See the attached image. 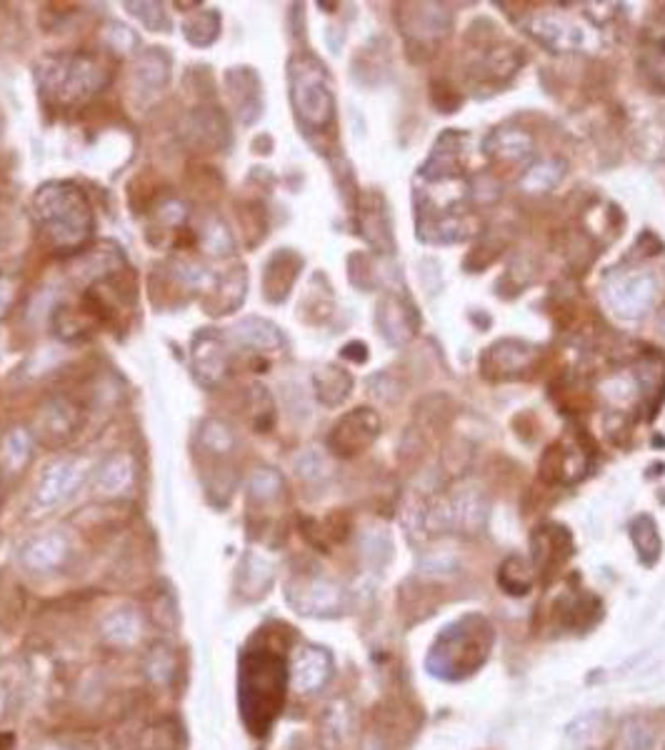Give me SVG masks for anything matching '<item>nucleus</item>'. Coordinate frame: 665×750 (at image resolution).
<instances>
[{
  "instance_id": "obj_19",
  "label": "nucleus",
  "mask_w": 665,
  "mask_h": 750,
  "mask_svg": "<svg viewBox=\"0 0 665 750\" xmlns=\"http://www.w3.org/2000/svg\"><path fill=\"white\" fill-rule=\"evenodd\" d=\"M173 70V60L165 48H148L138 53L133 63V88L141 96H155L168 86Z\"/></svg>"
},
{
  "instance_id": "obj_28",
  "label": "nucleus",
  "mask_w": 665,
  "mask_h": 750,
  "mask_svg": "<svg viewBox=\"0 0 665 750\" xmlns=\"http://www.w3.org/2000/svg\"><path fill=\"white\" fill-rule=\"evenodd\" d=\"M525 353H528V348H525L523 343H513V340L505 343V340H503V343L493 346L488 350V356H483V376L493 378L495 370H503V373H513V370L521 368Z\"/></svg>"
},
{
  "instance_id": "obj_38",
  "label": "nucleus",
  "mask_w": 665,
  "mask_h": 750,
  "mask_svg": "<svg viewBox=\"0 0 665 750\" xmlns=\"http://www.w3.org/2000/svg\"><path fill=\"white\" fill-rule=\"evenodd\" d=\"M295 470L303 478H318L323 473V458L315 456V453H303L301 458L295 460Z\"/></svg>"
},
{
  "instance_id": "obj_16",
  "label": "nucleus",
  "mask_w": 665,
  "mask_h": 750,
  "mask_svg": "<svg viewBox=\"0 0 665 750\" xmlns=\"http://www.w3.org/2000/svg\"><path fill=\"white\" fill-rule=\"evenodd\" d=\"M248 293V273L243 266L228 268L225 273H218L213 288L201 298L205 313L211 316H228L241 308Z\"/></svg>"
},
{
  "instance_id": "obj_43",
  "label": "nucleus",
  "mask_w": 665,
  "mask_h": 750,
  "mask_svg": "<svg viewBox=\"0 0 665 750\" xmlns=\"http://www.w3.org/2000/svg\"><path fill=\"white\" fill-rule=\"evenodd\" d=\"M0 486H3V476H0Z\"/></svg>"
},
{
  "instance_id": "obj_34",
  "label": "nucleus",
  "mask_w": 665,
  "mask_h": 750,
  "mask_svg": "<svg viewBox=\"0 0 665 750\" xmlns=\"http://www.w3.org/2000/svg\"><path fill=\"white\" fill-rule=\"evenodd\" d=\"M103 43L115 56H121V58L135 56L138 58L141 38H138V33L131 26L118 23V20H108V23L103 26Z\"/></svg>"
},
{
  "instance_id": "obj_8",
  "label": "nucleus",
  "mask_w": 665,
  "mask_h": 750,
  "mask_svg": "<svg viewBox=\"0 0 665 750\" xmlns=\"http://www.w3.org/2000/svg\"><path fill=\"white\" fill-rule=\"evenodd\" d=\"M178 136H181L183 146L191 150H201V153H215V150H225L231 143V123L221 108L201 106L188 110L181 126H178Z\"/></svg>"
},
{
  "instance_id": "obj_22",
  "label": "nucleus",
  "mask_w": 665,
  "mask_h": 750,
  "mask_svg": "<svg viewBox=\"0 0 665 750\" xmlns=\"http://www.w3.org/2000/svg\"><path fill=\"white\" fill-rule=\"evenodd\" d=\"M235 446H238L235 430L221 418H205L201 428H198V448H201L205 456H213L218 460L231 458Z\"/></svg>"
},
{
  "instance_id": "obj_3",
  "label": "nucleus",
  "mask_w": 665,
  "mask_h": 750,
  "mask_svg": "<svg viewBox=\"0 0 665 750\" xmlns=\"http://www.w3.org/2000/svg\"><path fill=\"white\" fill-rule=\"evenodd\" d=\"M108 83L111 70L93 53H51L36 63V86L51 106H81Z\"/></svg>"
},
{
  "instance_id": "obj_9",
  "label": "nucleus",
  "mask_w": 665,
  "mask_h": 750,
  "mask_svg": "<svg viewBox=\"0 0 665 750\" xmlns=\"http://www.w3.org/2000/svg\"><path fill=\"white\" fill-rule=\"evenodd\" d=\"M288 603L295 608V613L325 618L339 616L343 610V590L325 578H298L288 583Z\"/></svg>"
},
{
  "instance_id": "obj_21",
  "label": "nucleus",
  "mask_w": 665,
  "mask_h": 750,
  "mask_svg": "<svg viewBox=\"0 0 665 750\" xmlns=\"http://www.w3.org/2000/svg\"><path fill=\"white\" fill-rule=\"evenodd\" d=\"M145 630V620L141 616V610L133 606H121L113 608L101 620V638L108 646L113 648H133L141 643Z\"/></svg>"
},
{
  "instance_id": "obj_18",
  "label": "nucleus",
  "mask_w": 665,
  "mask_h": 750,
  "mask_svg": "<svg viewBox=\"0 0 665 750\" xmlns=\"http://www.w3.org/2000/svg\"><path fill=\"white\" fill-rule=\"evenodd\" d=\"M135 486V460L128 453H111L93 473V488L101 498H123Z\"/></svg>"
},
{
  "instance_id": "obj_5",
  "label": "nucleus",
  "mask_w": 665,
  "mask_h": 750,
  "mask_svg": "<svg viewBox=\"0 0 665 750\" xmlns=\"http://www.w3.org/2000/svg\"><path fill=\"white\" fill-rule=\"evenodd\" d=\"M291 100L295 118L308 130H323L333 123L335 100L328 83L325 68L313 58H298L291 63Z\"/></svg>"
},
{
  "instance_id": "obj_4",
  "label": "nucleus",
  "mask_w": 665,
  "mask_h": 750,
  "mask_svg": "<svg viewBox=\"0 0 665 750\" xmlns=\"http://www.w3.org/2000/svg\"><path fill=\"white\" fill-rule=\"evenodd\" d=\"M493 626L478 613L455 620L435 640L429 653V670L443 680L473 676L491 656Z\"/></svg>"
},
{
  "instance_id": "obj_1",
  "label": "nucleus",
  "mask_w": 665,
  "mask_h": 750,
  "mask_svg": "<svg viewBox=\"0 0 665 750\" xmlns=\"http://www.w3.org/2000/svg\"><path fill=\"white\" fill-rule=\"evenodd\" d=\"M291 686L288 660L268 648H248L238 663V708L248 733L263 738L281 716Z\"/></svg>"
},
{
  "instance_id": "obj_23",
  "label": "nucleus",
  "mask_w": 665,
  "mask_h": 750,
  "mask_svg": "<svg viewBox=\"0 0 665 750\" xmlns=\"http://www.w3.org/2000/svg\"><path fill=\"white\" fill-rule=\"evenodd\" d=\"M181 30L193 48H211L221 38V13L215 8H195L191 16L183 18Z\"/></svg>"
},
{
  "instance_id": "obj_29",
  "label": "nucleus",
  "mask_w": 665,
  "mask_h": 750,
  "mask_svg": "<svg viewBox=\"0 0 665 750\" xmlns=\"http://www.w3.org/2000/svg\"><path fill=\"white\" fill-rule=\"evenodd\" d=\"M631 538L633 546L638 550V556L645 566H653L661 558V536L648 516L635 518L631 523Z\"/></svg>"
},
{
  "instance_id": "obj_11",
  "label": "nucleus",
  "mask_w": 665,
  "mask_h": 750,
  "mask_svg": "<svg viewBox=\"0 0 665 750\" xmlns=\"http://www.w3.org/2000/svg\"><path fill=\"white\" fill-rule=\"evenodd\" d=\"M78 428H81V410H78L73 400H68L63 396L51 398L41 410H38L33 438L48 448H58L68 443V440L75 436Z\"/></svg>"
},
{
  "instance_id": "obj_36",
  "label": "nucleus",
  "mask_w": 665,
  "mask_h": 750,
  "mask_svg": "<svg viewBox=\"0 0 665 750\" xmlns=\"http://www.w3.org/2000/svg\"><path fill=\"white\" fill-rule=\"evenodd\" d=\"M125 10L133 18H138V23H141L145 30H153V33H171L173 23H171V18H168V10L163 8V3H151V0L131 3V0H128Z\"/></svg>"
},
{
  "instance_id": "obj_33",
  "label": "nucleus",
  "mask_w": 665,
  "mask_h": 750,
  "mask_svg": "<svg viewBox=\"0 0 665 750\" xmlns=\"http://www.w3.org/2000/svg\"><path fill=\"white\" fill-rule=\"evenodd\" d=\"M283 476L273 468H255L251 478H248V496L258 503H273L275 498L283 493Z\"/></svg>"
},
{
  "instance_id": "obj_42",
  "label": "nucleus",
  "mask_w": 665,
  "mask_h": 750,
  "mask_svg": "<svg viewBox=\"0 0 665 750\" xmlns=\"http://www.w3.org/2000/svg\"><path fill=\"white\" fill-rule=\"evenodd\" d=\"M11 746H13V738L6 736V733H0V750H11Z\"/></svg>"
},
{
  "instance_id": "obj_7",
  "label": "nucleus",
  "mask_w": 665,
  "mask_h": 750,
  "mask_svg": "<svg viewBox=\"0 0 665 750\" xmlns=\"http://www.w3.org/2000/svg\"><path fill=\"white\" fill-rule=\"evenodd\" d=\"M233 343L228 333L213 328H203L193 336L191 366L193 376L203 388H215L231 373Z\"/></svg>"
},
{
  "instance_id": "obj_31",
  "label": "nucleus",
  "mask_w": 665,
  "mask_h": 750,
  "mask_svg": "<svg viewBox=\"0 0 665 750\" xmlns=\"http://www.w3.org/2000/svg\"><path fill=\"white\" fill-rule=\"evenodd\" d=\"M178 660L171 646L155 643L145 656V676L153 680L155 686H168L175 678Z\"/></svg>"
},
{
  "instance_id": "obj_41",
  "label": "nucleus",
  "mask_w": 665,
  "mask_h": 750,
  "mask_svg": "<svg viewBox=\"0 0 665 750\" xmlns=\"http://www.w3.org/2000/svg\"><path fill=\"white\" fill-rule=\"evenodd\" d=\"M8 703H11V696H8V690L0 686V718L6 716V710H8Z\"/></svg>"
},
{
  "instance_id": "obj_10",
  "label": "nucleus",
  "mask_w": 665,
  "mask_h": 750,
  "mask_svg": "<svg viewBox=\"0 0 665 750\" xmlns=\"http://www.w3.org/2000/svg\"><path fill=\"white\" fill-rule=\"evenodd\" d=\"M381 433V418L371 408H355L333 426L328 446L335 456L351 458L369 448Z\"/></svg>"
},
{
  "instance_id": "obj_17",
  "label": "nucleus",
  "mask_w": 665,
  "mask_h": 750,
  "mask_svg": "<svg viewBox=\"0 0 665 750\" xmlns=\"http://www.w3.org/2000/svg\"><path fill=\"white\" fill-rule=\"evenodd\" d=\"M228 338L238 348H251L255 353H275L285 346V338L273 320L261 316H245L228 330Z\"/></svg>"
},
{
  "instance_id": "obj_13",
  "label": "nucleus",
  "mask_w": 665,
  "mask_h": 750,
  "mask_svg": "<svg viewBox=\"0 0 665 750\" xmlns=\"http://www.w3.org/2000/svg\"><path fill=\"white\" fill-rule=\"evenodd\" d=\"M225 88L233 98L235 116L243 126H253L263 116V88L253 68L238 66L225 73Z\"/></svg>"
},
{
  "instance_id": "obj_32",
  "label": "nucleus",
  "mask_w": 665,
  "mask_h": 750,
  "mask_svg": "<svg viewBox=\"0 0 665 750\" xmlns=\"http://www.w3.org/2000/svg\"><path fill=\"white\" fill-rule=\"evenodd\" d=\"M379 326H381V333L393 340V343H401V340L409 338V313H405V308L401 306V300L395 298H385L381 308H379Z\"/></svg>"
},
{
  "instance_id": "obj_27",
  "label": "nucleus",
  "mask_w": 665,
  "mask_h": 750,
  "mask_svg": "<svg viewBox=\"0 0 665 750\" xmlns=\"http://www.w3.org/2000/svg\"><path fill=\"white\" fill-rule=\"evenodd\" d=\"M201 246L208 256L218 260L231 258L235 253V238L221 218H208L201 228Z\"/></svg>"
},
{
  "instance_id": "obj_20",
  "label": "nucleus",
  "mask_w": 665,
  "mask_h": 750,
  "mask_svg": "<svg viewBox=\"0 0 665 750\" xmlns=\"http://www.w3.org/2000/svg\"><path fill=\"white\" fill-rule=\"evenodd\" d=\"M533 558H535V568L538 570H548V573H555L565 560L573 553V543L568 530L561 526H543L533 533Z\"/></svg>"
},
{
  "instance_id": "obj_6",
  "label": "nucleus",
  "mask_w": 665,
  "mask_h": 750,
  "mask_svg": "<svg viewBox=\"0 0 665 750\" xmlns=\"http://www.w3.org/2000/svg\"><path fill=\"white\" fill-rule=\"evenodd\" d=\"M88 473H91V468L78 456H63L53 460L38 478L31 500L33 508L48 513V510L63 506L66 500H71L85 486Z\"/></svg>"
},
{
  "instance_id": "obj_37",
  "label": "nucleus",
  "mask_w": 665,
  "mask_h": 750,
  "mask_svg": "<svg viewBox=\"0 0 665 750\" xmlns=\"http://www.w3.org/2000/svg\"><path fill=\"white\" fill-rule=\"evenodd\" d=\"M16 280L8 276V273H0V320L8 316V310L13 308V300H16Z\"/></svg>"
},
{
  "instance_id": "obj_2",
  "label": "nucleus",
  "mask_w": 665,
  "mask_h": 750,
  "mask_svg": "<svg viewBox=\"0 0 665 750\" xmlns=\"http://www.w3.org/2000/svg\"><path fill=\"white\" fill-rule=\"evenodd\" d=\"M38 226L56 250L73 253L93 238L95 216L85 190L71 180H48L33 196Z\"/></svg>"
},
{
  "instance_id": "obj_12",
  "label": "nucleus",
  "mask_w": 665,
  "mask_h": 750,
  "mask_svg": "<svg viewBox=\"0 0 665 750\" xmlns=\"http://www.w3.org/2000/svg\"><path fill=\"white\" fill-rule=\"evenodd\" d=\"M288 673H291V686L298 693H315L331 680L333 658L323 648L303 646L295 650L293 660L288 663Z\"/></svg>"
},
{
  "instance_id": "obj_39",
  "label": "nucleus",
  "mask_w": 665,
  "mask_h": 750,
  "mask_svg": "<svg viewBox=\"0 0 665 750\" xmlns=\"http://www.w3.org/2000/svg\"><path fill=\"white\" fill-rule=\"evenodd\" d=\"M185 216H188L185 208H183V203H178V200H171V203H165V206H161V210H158V218H161L163 223L171 226V228L183 226Z\"/></svg>"
},
{
  "instance_id": "obj_35",
  "label": "nucleus",
  "mask_w": 665,
  "mask_h": 750,
  "mask_svg": "<svg viewBox=\"0 0 665 750\" xmlns=\"http://www.w3.org/2000/svg\"><path fill=\"white\" fill-rule=\"evenodd\" d=\"M498 580H501V586L505 588V593L525 596L533 588V570L525 566L523 558L513 556L501 566Z\"/></svg>"
},
{
  "instance_id": "obj_30",
  "label": "nucleus",
  "mask_w": 665,
  "mask_h": 750,
  "mask_svg": "<svg viewBox=\"0 0 665 750\" xmlns=\"http://www.w3.org/2000/svg\"><path fill=\"white\" fill-rule=\"evenodd\" d=\"M248 418H251L255 433H268L275 423V403L261 383L251 386V393H248Z\"/></svg>"
},
{
  "instance_id": "obj_24",
  "label": "nucleus",
  "mask_w": 665,
  "mask_h": 750,
  "mask_svg": "<svg viewBox=\"0 0 665 750\" xmlns=\"http://www.w3.org/2000/svg\"><path fill=\"white\" fill-rule=\"evenodd\" d=\"M313 386H315L318 400H321L323 406L333 408V406H341L343 400L351 396L353 378L339 366H323L321 370H315Z\"/></svg>"
},
{
  "instance_id": "obj_15",
  "label": "nucleus",
  "mask_w": 665,
  "mask_h": 750,
  "mask_svg": "<svg viewBox=\"0 0 665 750\" xmlns=\"http://www.w3.org/2000/svg\"><path fill=\"white\" fill-rule=\"evenodd\" d=\"M303 258L291 248L275 250L263 268V298L268 303H283L291 296L298 276H301Z\"/></svg>"
},
{
  "instance_id": "obj_40",
  "label": "nucleus",
  "mask_w": 665,
  "mask_h": 750,
  "mask_svg": "<svg viewBox=\"0 0 665 750\" xmlns=\"http://www.w3.org/2000/svg\"><path fill=\"white\" fill-rule=\"evenodd\" d=\"M36 750H93L91 746H83V743H75V740H48L41 748Z\"/></svg>"
},
{
  "instance_id": "obj_14",
  "label": "nucleus",
  "mask_w": 665,
  "mask_h": 750,
  "mask_svg": "<svg viewBox=\"0 0 665 750\" xmlns=\"http://www.w3.org/2000/svg\"><path fill=\"white\" fill-rule=\"evenodd\" d=\"M71 558V543L63 533L33 536L21 548V563L36 576H48L61 570Z\"/></svg>"
},
{
  "instance_id": "obj_25",
  "label": "nucleus",
  "mask_w": 665,
  "mask_h": 750,
  "mask_svg": "<svg viewBox=\"0 0 665 750\" xmlns=\"http://www.w3.org/2000/svg\"><path fill=\"white\" fill-rule=\"evenodd\" d=\"M33 446L36 438L28 428H11L3 438V446H0V458H3V466L11 470V473H21V470L31 463L33 458Z\"/></svg>"
},
{
  "instance_id": "obj_26",
  "label": "nucleus",
  "mask_w": 665,
  "mask_h": 750,
  "mask_svg": "<svg viewBox=\"0 0 665 750\" xmlns=\"http://www.w3.org/2000/svg\"><path fill=\"white\" fill-rule=\"evenodd\" d=\"M273 580V566L268 563L263 556L255 553H245L241 560V568H238V583H241V593H251L263 596L265 588L271 586Z\"/></svg>"
}]
</instances>
